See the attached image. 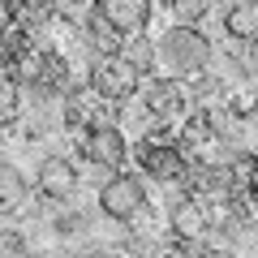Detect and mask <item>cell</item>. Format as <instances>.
Returning <instances> with one entry per match:
<instances>
[{
	"instance_id": "1",
	"label": "cell",
	"mask_w": 258,
	"mask_h": 258,
	"mask_svg": "<svg viewBox=\"0 0 258 258\" xmlns=\"http://www.w3.org/2000/svg\"><path fill=\"white\" fill-rule=\"evenodd\" d=\"M155 60L176 78H198V74L211 69V39L198 26H172V30L159 35Z\"/></svg>"
},
{
	"instance_id": "2",
	"label": "cell",
	"mask_w": 258,
	"mask_h": 258,
	"mask_svg": "<svg viewBox=\"0 0 258 258\" xmlns=\"http://www.w3.org/2000/svg\"><path fill=\"white\" fill-rule=\"evenodd\" d=\"M151 211L147 181L138 172H108V181L99 185V215H108L112 224H134Z\"/></svg>"
},
{
	"instance_id": "3",
	"label": "cell",
	"mask_w": 258,
	"mask_h": 258,
	"mask_svg": "<svg viewBox=\"0 0 258 258\" xmlns=\"http://www.w3.org/2000/svg\"><path fill=\"white\" fill-rule=\"evenodd\" d=\"M86 78H91V95L103 99V103H129L134 95L142 91V74L120 52L116 56H95Z\"/></svg>"
},
{
	"instance_id": "4",
	"label": "cell",
	"mask_w": 258,
	"mask_h": 258,
	"mask_svg": "<svg viewBox=\"0 0 258 258\" xmlns=\"http://www.w3.org/2000/svg\"><path fill=\"white\" fill-rule=\"evenodd\" d=\"M129 155L142 168V176H155V181H164V185L185 181V172H189V164H194L176 142H164V138H142L138 147H129Z\"/></svg>"
},
{
	"instance_id": "5",
	"label": "cell",
	"mask_w": 258,
	"mask_h": 258,
	"mask_svg": "<svg viewBox=\"0 0 258 258\" xmlns=\"http://www.w3.org/2000/svg\"><path fill=\"white\" fill-rule=\"evenodd\" d=\"M82 159L91 168H103V172H120L125 159H129V138L112 120H95L82 134Z\"/></svg>"
},
{
	"instance_id": "6",
	"label": "cell",
	"mask_w": 258,
	"mask_h": 258,
	"mask_svg": "<svg viewBox=\"0 0 258 258\" xmlns=\"http://www.w3.org/2000/svg\"><path fill=\"white\" fill-rule=\"evenodd\" d=\"M138 95H142V108L168 129L181 125V116L189 112V95H185V86L176 82V78H151Z\"/></svg>"
},
{
	"instance_id": "7",
	"label": "cell",
	"mask_w": 258,
	"mask_h": 258,
	"mask_svg": "<svg viewBox=\"0 0 258 258\" xmlns=\"http://www.w3.org/2000/svg\"><path fill=\"white\" fill-rule=\"evenodd\" d=\"M78 185H82V176H78V164L64 155H43L39 159V172H35V194L39 198H47V203H69L78 194Z\"/></svg>"
},
{
	"instance_id": "8",
	"label": "cell",
	"mask_w": 258,
	"mask_h": 258,
	"mask_svg": "<svg viewBox=\"0 0 258 258\" xmlns=\"http://www.w3.org/2000/svg\"><path fill=\"white\" fill-rule=\"evenodd\" d=\"M95 9L120 39H134L147 30L151 13H155V0H95Z\"/></svg>"
},
{
	"instance_id": "9",
	"label": "cell",
	"mask_w": 258,
	"mask_h": 258,
	"mask_svg": "<svg viewBox=\"0 0 258 258\" xmlns=\"http://www.w3.org/2000/svg\"><path fill=\"white\" fill-rule=\"evenodd\" d=\"M168 228H172L176 241L198 245V241L211 232V211H207V203H198V198H181V203L172 207V215H168Z\"/></svg>"
},
{
	"instance_id": "10",
	"label": "cell",
	"mask_w": 258,
	"mask_h": 258,
	"mask_svg": "<svg viewBox=\"0 0 258 258\" xmlns=\"http://www.w3.org/2000/svg\"><path fill=\"white\" fill-rule=\"evenodd\" d=\"M224 35L241 47H254L258 43V0H232L224 9Z\"/></svg>"
},
{
	"instance_id": "11",
	"label": "cell",
	"mask_w": 258,
	"mask_h": 258,
	"mask_svg": "<svg viewBox=\"0 0 258 258\" xmlns=\"http://www.w3.org/2000/svg\"><path fill=\"white\" fill-rule=\"evenodd\" d=\"M26 198H30L26 172H22L18 164H9V159H0V211H13V207H22Z\"/></svg>"
},
{
	"instance_id": "12",
	"label": "cell",
	"mask_w": 258,
	"mask_h": 258,
	"mask_svg": "<svg viewBox=\"0 0 258 258\" xmlns=\"http://www.w3.org/2000/svg\"><path fill=\"white\" fill-rule=\"evenodd\" d=\"M120 56H125V60L142 74V82L155 78V43H151V39H142V35L125 39V43H120Z\"/></svg>"
},
{
	"instance_id": "13",
	"label": "cell",
	"mask_w": 258,
	"mask_h": 258,
	"mask_svg": "<svg viewBox=\"0 0 258 258\" xmlns=\"http://www.w3.org/2000/svg\"><path fill=\"white\" fill-rule=\"evenodd\" d=\"M22 125V86L0 78V129H13Z\"/></svg>"
},
{
	"instance_id": "14",
	"label": "cell",
	"mask_w": 258,
	"mask_h": 258,
	"mask_svg": "<svg viewBox=\"0 0 258 258\" xmlns=\"http://www.w3.org/2000/svg\"><path fill=\"white\" fill-rule=\"evenodd\" d=\"M172 5V18H176V26H198V22L211 13V5L215 0H168Z\"/></svg>"
},
{
	"instance_id": "15",
	"label": "cell",
	"mask_w": 258,
	"mask_h": 258,
	"mask_svg": "<svg viewBox=\"0 0 258 258\" xmlns=\"http://www.w3.org/2000/svg\"><path fill=\"white\" fill-rule=\"evenodd\" d=\"M0 258H35V254H30V241L18 228H0Z\"/></svg>"
},
{
	"instance_id": "16",
	"label": "cell",
	"mask_w": 258,
	"mask_h": 258,
	"mask_svg": "<svg viewBox=\"0 0 258 258\" xmlns=\"http://www.w3.org/2000/svg\"><path fill=\"white\" fill-rule=\"evenodd\" d=\"M52 232L56 237H78V232H86V215H78V211H60L52 220Z\"/></svg>"
},
{
	"instance_id": "17",
	"label": "cell",
	"mask_w": 258,
	"mask_h": 258,
	"mask_svg": "<svg viewBox=\"0 0 258 258\" xmlns=\"http://www.w3.org/2000/svg\"><path fill=\"white\" fill-rule=\"evenodd\" d=\"M74 258H129V249H120V245H91L86 254H74Z\"/></svg>"
},
{
	"instance_id": "18",
	"label": "cell",
	"mask_w": 258,
	"mask_h": 258,
	"mask_svg": "<svg viewBox=\"0 0 258 258\" xmlns=\"http://www.w3.org/2000/svg\"><path fill=\"white\" fill-rule=\"evenodd\" d=\"M18 26V5L13 0H0V35H9Z\"/></svg>"
},
{
	"instance_id": "19",
	"label": "cell",
	"mask_w": 258,
	"mask_h": 258,
	"mask_svg": "<svg viewBox=\"0 0 258 258\" xmlns=\"http://www.w3.org/2000/svg\"><path fill=\"white\" fill-rule=\"evenodd\" d=\"M13 5H18V13H30V18L52 13V0H13Z\"/></svg>"
},
{
	"instance_id": "20",
	"label": "cell",
	"mask_w": 258,
	"mask_h": 258,
	"mask_svg": "<svg viewBox=\"0 0 258 258\" xmlns=\"http://www.w3.org/2000/svg\"><path fill=\"white\" fill-rule=\"evenodd\" d=\"M194 258H237V249L232 245H203V249H194Z\"/></svg>"
},
{
	"instance_id": "21",
	"label": "cell",
	"mask_w": 258,
	"mask_h": 258,
	"mask_svg": "<svg viewBox=\"0 0 258 258\" xmlns=\"http://www.w3.org/2000/svg\"><path fill=\"white\" fill-rule=\"evenodd\" d=\"M249 120H254V125H258V95H254V108H249Z\"/></svg>"
}]
</instances>
